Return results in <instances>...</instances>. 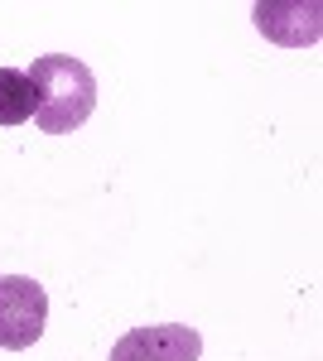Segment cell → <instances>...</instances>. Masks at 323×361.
I'll return each instance as SVG.
<instances>
[{
    "label": "cell",
    "mask_w": 323,
    "mask_h": 361,
    "mask_svg": "<svg viewBox=\"0 0 323 361\" xmlns=\"http://www.w3.org/2000/svg\"><path fill=\"white\" fill-rule=\"evenodd\" d=\"M29 82H34V126L44 135H68L97 111V78L73 54L34 58Z\"/></svg>",
    "instance_id": "6da1fadb"
},
{
    "label": "cell",
    "mask_w": 323,
    "mask_h": 361,
    "mask_svg": "<svg viewBox=\"0 0 323 361\" xmlns=\"http://www.w3.org/2000/svg\"><path fill=\"white\" fill-rule=\"evenodd\" d=\"M49 323V294L29 275H0V347L25 352L44 337Z\"/></svg>",
    "instance_id": "7a4b0ae2"
},
{
    "label": "cell",
    "mask_w": 323,
    "mask_h": 361,
    "mask_svg": "<svg viewBox=\"0 0 323 361\" xmlns=\"http://www.w3.org/2000/svg\"><path fill=\"white\" fill-rule=\"evenodd\" d=\"M203 357V337L189 323H150L131 328L111 347L107 361H198Z\"/></svg>",
    "instance_id": "3957f363"
},
{
    "label": "cell",
    "mask_w": 323,
    "mask_h": 361,
    "mask_svg": "<svg viewBox=\"0 0 323 361\" xmlns=\"http://www.w3.org/2000/svg\"><path fill=\"white\" fill-rule=\"evenodd\" d=\"M256 15V29L266 34V39H275V44H285V49H299V44H314L323 29V10L309 0V5H256L251 10Z\"/></svg>",
    "instance_id": "277c9868"
},
{
    "label": "cell",
    "mask_w": 323,
    "mask_h": 361,
    "mask_svg": "<svg viewBox=\"0 0 323 361\" xmlns=\"http://www.w3.org/2000/svg\"><path fill=\"white\" fill-rule=\"evenodd\" d=\"M34 121V82L20 68H0V126Z\"/></svg>",
    "instance_id": "5b68a950"
}]
</instances>
